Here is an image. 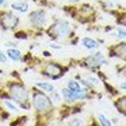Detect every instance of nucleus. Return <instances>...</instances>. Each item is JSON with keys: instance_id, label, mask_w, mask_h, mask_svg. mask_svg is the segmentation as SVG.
I'll return each instance as SVG.
<instances>
[{"instance_id": "6ab92c4d", "label": "nucleus", "mask_w": 126, "mask_h": 126, "mask_svg": "<svg viewBox=\"0 0 126 126\" xmlns=\"http://www.w3.org/2000/svg\"><path fill=\"white\" fill-rule=\"evenodd\" d=\"M116 36H118V38H122V39H125V28H122V30H118Z\"/></svg>"}, {"instance_id": "f03ea898", "label": "nucleus", "mask_w": 126, "mask_h": 126, "mask_svg": "<svg viewBox=\"0 0 126 126\" xmlns=\"http://www.w3.org/2000/svg\"><path fill=\"white\" fill-rule=\"evenodd\" d=\"M49 34L55 38H64L70 34V25L67 21H56L49 28Z\"/></svg>"}, {"instance_id": "9b49d317", "label": "nucleus", "mask_w": 126, "mask_h": 126, "mask_svg": "<svg viewBox=\"0 0 126 126\" xmlns=\"http://www.w3.org/2000/svg\"><path fill=\"white\" fill-rule=\"evenodd\" d=\"M83 46L87 48V49H95L97 46H98V42L93 38H84L83 39Z\"/></svg>"}, {"instance_id": "7ed1b4c3", "label": "nucleus", "mask_w": 126, "mask_h": 126, "mask_svg": "<svg viewBox=\"0 0 126 126\" xmlns=\"http://www.w3.org/2000/svg\"><path fill=\"white\" fill-rule=\"evenodd\" d=\"M34 107L38 112H48L52 109V102L46 95L41 94V93H35L34 94Z\"/></svg>"}, {"instance_id": "dca6fc26", "label": "nucleus", "mask_w": 126, "mask_h": 126, "mask_svg": "<svg viewBox=\"0 0 126 126\" xmlns=\"http://www.w3.org/2000/svg\"><path fill=\"white\" fill-rule=\"evenodd\" d=\"M125 97H123V98L121 99V101H119V102H118V111H119V112H122V113H125Z\"/></svg>"}, {"instance_id": "4be33fe9", "label": "nucleus", "mask_w": 126, "mask_h": 126, "mask_svg": "<svg viewBox=\"0 0 126 126\" xmlns=\"http://www.w3.org/2000/svg\"><path fill=\"white\" fill-rule=\"evenodd\" d=\"M1 6H7V1H6V0H0V7H1Z\"/></svg>"}, {"instance_id": "f257e3e1", "label": "nucleus", "mask_w": 126, "mask_h": 126, "mask_svg": "<svg viewBox=\"0 0 126 126\" xmlns=\"http://www.w3.org/2000/svg\"><path fill=\"white\" fill-rule=\"evenodd\" d=\"M10 97L16 102H20L21 105H24L28 101V91L21 84H11L10 86Z\"/></svg>"}, {"instance_id": "a211bd4d", "label": "nucleus", "mask_w": 126, "mask_h": 126, "mask_svg": "<svg viewBox=\"0 0 126 126\" xmlns=\"http://www.w3.org/2000/svg\"><path fill=\"white\" fill-rule=\"evenodd\" d=\"M6 108H9L10 111H17V108H16V105H14V104H11L10 102V101H6Z\"/></svg>"}, {"instance_id": "2eb2a0df", "label": "nucleus", "mask_w": 126, "mask_h": 126, "mask_svg": "<svg viewBox=\"0 0 126 126\" xmlns=\"http://www.w3.org/2000/svg\"><path fill=\"white\" fill-rule=\"evenodd\" d=\"M98 119H99V123H101V125H104V126H111V121H108V119L104 116L102 113H99V115H98Z\"/></svg>"}, {"instance_id": "5701e85b", "label": "nucleus", "mask_w": 126, "mask_h": 126, "mask_svg": "<svg viewBox=\"0 0 126 126\" xmlns=\"http://www.w3.org/2000/svg\"><path fill=\"white\" fill-rule=\"evenodd\" d=\"M13 46V48H16V44H14V42H7V46Z\"/></svg>"}, {"instance_id": "b1692460", "label": "nucleus", "mask_w": 126, "mask_h": 126, "mask_svg": "<svg viewBox=\"0 0 126 126\" xmlns=\"http://www.w3.org/2000/svg\"><path fill=\"white\" fill-rule=\"evenodd\" d=\"M121 88H122V90H125V81H122V84H121Z\"/></svg>"}, {"instance_id": "393cba45", "label": "nucleus", "mask_w": 126, "mask_h": 126, "mask_svg": "<svg viewBox=\"0 0 126 126\" xmlns=\"http://www.w3.org/2000/svg\"><path fill=\"white\" fill-rule=\"evenodd\" d=\"M69 1H74V0H69Z\"/></svg>"}, {"instance_id": "aec40b11", "label": "nucleus", "mask_w": 126, "mask_h": 126, "mask_svg": "<svg viewBox=\"0 0 126 126\" xmlns=\"http://www.w3.org/2000/svg\"><path fill=\"white\" fill-rule=\"evenodd\" d=\"M52 99H53L55 102H59V101H60V95H59L58 93H55V91H53V95H52Z\"/></svg>"}, {"instance_id": "9d476101", "label": "nucleus", "mask_w": 126, "mask_h": 126, "mask_svg": "<svg viewBox=\"0 0 126 126\" xmlns=\"http://www.w3.org/2000/svg\"><path fill=\"white\" fill-rule=\"evenodd\" d=\"M125 48L126 45L122 42V44H119V45L115 46V49H113V56H118V58H122L125 59Z\"/></svg>"}, {"instance_id": "423d86ee", "label": "nucleus", "mask_w": 126, "mask_h": 126, "mask_svg": "<svg viewBox=\"0 0 126 126\" xmlns=\"http://www.w3.org/2000/svg\"><path fill=\"white\" fill-rule=\"evenodd\" d=\"M30 21H31V25H34V27H41L45 24L46 16L42 10H36L30 14Z\"/></svg>"}, {"instance_id": "6e6552de", "label": "nucleus", "mask_w": 126, "mask_h": 126, "mask_svg": "<svg viewBox=\"0 0 126 126\" xmlns=\"http://www.w3.org/2000/svg\"><path fill=\"white\" fill-rule=\"evenodd\" d=\"M86 62H87L88 66H91V67H97V66H99V64H107V60L104 59L102 53H99V52L88 56Z\"/></svg>"}, {"instance_id": "4468645a", "label": "nucleus", "mask_w": 126, "mask_h": 126, "mask_svg": "<svg viewBox=\"0 0 126 126\" xmlns=\"http://www.w3.org/2000/svg\"><path fill=\"white\" fill-rule=\"evenodd\" d=\"M36 86L39 87L41 90L48 91V93H53V91H55V87L52 86L50 83H44V81H39V83H36Z\"/></svg>"}, {"instance_id": "f3484780", "label": "nucleus", "mask_w": 126, "mask_h": 126, "mask_svg": "<svg viewBox=\"0 0 126 126\" xmlns=\"http://www.w3.org/2000/svg\"><path fill=\"white\" fill-rule=\"evenodd\" d=\"M67 125H83V122H81V119L76 118V119H72V121H69V122H67Z\"/></svg>"}, {"instance_id": "f8f14e48", "label": "nucleus", "mask_w": 126, "mask_h": 126, "mask_svg": "<svg viewBox=\"0 0 126 126\" xmlns=\"http://www.w3.org/2000/svg\"><path fill=\"white\" fill-rule=\"evenodd\" d=\"M6 55H7L11 60H20V59H21V52H20L18 49H16V48L9 49L7 52H6Z\"/></svg>"}, {"instance_id": "ddd939ff", "label": "nucleus", "mask_w": 126, "mask_h": 126, "mask_svg": "<svg viewBox=\"0 0 126 126\" xmlns=\"http://www.w3.org/2000/svg\"><path fill=\"white\" fill-rule=\"evenodd\" d=\"M67 88L72 90V91H74V93H81V91H83V88H81L80 84H79L77 81H73V80L67 81Z\"/></svg>"}, {"instance_id": "412c9836", "label": "nucleus", "mask_w": 126, "mask_h": 126, "mask_svg": "<svg viewBox=\"0 0 126 126\" xmlns=\"http://www.w3.org/2000/svg\"><path fill=\"white\" fill-rule=\"evenodd\" d=\"M6 60H7V59H6V55L3 53L1 50H0V62H1V63H6Z\"/></svg>"}, {"instance_id": "39448f33", "label": "nucleus", "mask_w": 126, "mask_h": 126, "mask_svg": "<svg viewBox=\"0 0 126 126\" xmlns=\"http://www.w3.org/2000/svg\"><path fill=\"white\" fill-rule=\"evenodd\" d=\"M42 73L45 76L50 77V79H59L63 74V69L59 64H56V63H48L45 67H44Z\"/></svg>"}, {"instance_id": "20e7f679", "label": "nucleus", "mask_w": 126, "mask_h": 126, "mask_svg": "<svg viewBox=\"0 0 126 126\" xmlns=\"http://www.w3.org/2000/svg\"><path fill=\"white\" fill-rule=\"evenodd\" d=\"M18 21L20 20L17 16H14L13 13H9V11H6L0 16V24L4 30H13L14 27H17Z\"/></svg>"}, {"instance_id": "1a4fd4ad", "label": "nucleus", "mask_w": 126, "mask_h": 126, "mask_svg": "<svg viewBox=\"0 0 126 126\" xmlns=\"http://www.w3.org/2000/svg\"><path fill=\"white\" fill-rule=\"evenodd\" d=\"M14 10H17V11H21V13H25L28 9V3L27 1H14L13 4H11Z\"/></svg>"}, {"instance_id": "0eeeda50", "label": "nucleus", "mask_w": 126, "mask_h": 126, "mask_svg": "<svg viewBox=\"0 0 126 126\" xmlns=\"http://www.w3.org/2000/svg\"><path fill=\"white\" fill-rule=\"evenodd\" d=\"M62 95L66 101H76V99H83V98H88L83 91L81 93H74V91L69 90V88H63L62 90Z\"/></svg>"}]
</instances>
